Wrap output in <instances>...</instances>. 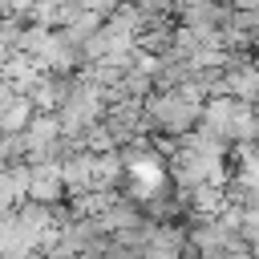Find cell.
I'll use <instances>...</instances> for the list:
<instances>
[{
  "label": "cell",
  "mask_w": 259,
  "mask_h": 259,
  "mask_svg": "<svg viewBox=\"0 0 259 259\" xmlns=\"http://www.w3.org/2000/svg\"><path fill=\"white\" fill-rule=\"evenodd\" d=\"M202 121V105L186 101L178 89H154L146 101H142V125L150 138H170V142H182L198 130Z\"/></svg>",
  "instance_id": "1"
},
{
  "label": "cell",
  "mask_w": 259,
  "mask_h": 259,
  "mask_svg": "<svg viewBox=\"0 0 259 259\" xmlns=\"http://www.w3.org/2000/svg\"><path fill=\"white\" fill-rule=\"evenodd\" d=\"M65 198H69V182H65L61 162H36V166H28V202L61 210Z\"/></svg>",
  "instance_id": "2"
},
{
  "label": "cell",
  "mask_w": 259,
  "mask_h": 259,
  "mask_svg": "<svg viewBox=\"0 0 259 259\" xmlns=\"http://www.w3.org/2000/svg\"><path fill=\"white\" fill-rule=\"evenodd\" d=\"M190 255V235L182 223H166L154 227L146 239V259H186Z\"/></svg>",
  "instance_id": "3"
},
{
  "label": "cell",
  "mask_w": 259,
  "mask_h": 259,
  "mask_svg": "<svg viewBox=\"0 0 259 259\" xmlns=\"http://www.w3.org/2000/svg\"><path fill=\"white\" fill-rule=\"evenodd\" d=\"M85 12L81 0H32V20L45 28H69Z\"/></svg>",
  "instance_id": "4"
},
{
  "label": "cell",
  "mask_w": 259,
  "mask_h": 259,
  "mask_svg": "<svg viewBox=\"0 0 259 259\" xmlns=\"http://www.w3.org/2000/svg\"><path fill=\"white\" fill-rule=\"evenodd\" d=\"M0 194H4V210H16V206L28 202V162H20V166H4Z\"/></svg>",
  "instance_id": "5"
},
{
  "label": "cell",
  "mask_w": 259,
  "mask_h": 259,
  "mask_svg": "<svg viewBox=\"0 0 259 259\" xmlns=\"http://www.w3.org/2000/svg\"><path fill=\"white\" fill-rule=\"evenodd\" d=\"M81 4H85V12H97V16H105V20H109V16H113L117 8H125L130 0H81Z\"/></svg>",
  "instance_id": "6"
}]
</instances>
